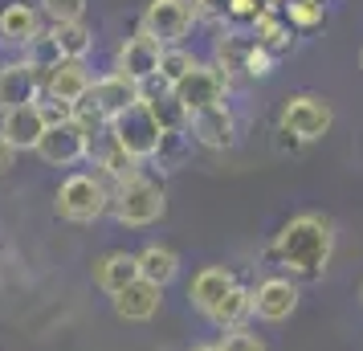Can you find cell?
<instances>
[{"instance_id": "cell-2", "label": "cell", "mask_w": 363, "mask_h": 351, "mask_svg": "<svg viewBox=\"0 0 363 351\" xmlns=\"http://www.w3.org/2000/svg\"><path fill=\"white\" fill-rule=\"evenodd\" d=\"M111 213H115V221L123 229H147V225H155L167 213V196L155 180L131 176V180L115 184V192H111Z\"/></svg>"}, {"instance_id": "cell-28", "label": "cell", "mask_w": 363, "mask_h": 351, "mask_svg": "<svg viewBox=\"0 0 363 351\" xmlns=\"http://www.w3.org/2000/svg\"><path fill=\"white\" fill-rule=\"evenodd\" d=\"M220 343H225V351H265V339L245 331V327H241V331H225Z\"/></svg>"}, {"instance_id": "cell-16", "label": "cell", "mask_w": 363, "mask_h": 351, "mask_svg": "<svg viewBox=\"0 0 363 351\" xmlns=\"http://www.w3.org/2000/svg\"><path fill=\"white\" fill-rule=\"evenodd\" d=\"M90 278L99 286L102 294H123L131 282H139V253H127V250H111L94 257V269H90Z\"/></svg>"}, {"instance_id": "cell-18", "label": "cell", "mask_w": 363, "mask_h": 351, "mask_svg": "<svg viewBox=\"0 0 363 351\" xmlns=\"http://www.w3.org/2000/svg\"><path fill=\"white\" fill-rule=\"evenodd\" d=\"M111 306H115V315L123 318V323H151V318L160 315V306H164V290L139 278V282H131L123 294H115Z\"/></svg>"}, {"instance_id": "cell-26", "label": "cell", "mask_w": 363, "mask_h": 351, "mask_svg": "<svg viewBox=\"0 0 363 351\" xmlns=\"http://www.w3.org/2000/svg\"><path fill=\"white\" fill-rule=\"evenodd\" d=\"M41 17H50V25H69V21H82L86 0H37Z\"/></svg>"}, {"instance_id": "cell-24", "label": "cell", "mask_w": 363, "mask_h": 351, "mask_svg": "<svg viewBox=\"0 0 363 351\" xmlns=\"http://www.w3.org/2000/svg\"><path fill=\"white\" fill-rule=\"evenodd\" d=\"M196 66H200V62H196V57H192L188 50H184V45H176V50H164V66H160V82H164L167 90H172V86H176V82H184V78H188V74H192Z\"/></svg>"}, {"instance_id": "cell-9", "label": "cell", "mask_w": 363, "mask_h": 351, "mask_svg": "<svg viewBox=\"0 0 363 351\" xmlns=\"http://www.w3.org/2000/svg\"><path fill=\"white\" fill-rule=\"evenodd\" d=\"M225 90H229V78L216 66H196L184 82L172 86V94L180 99V106L188 115H200V111H208V106H220Z\"/></svg>"}, {"instance_id": "cell-25", "label": "cell", "mask_w": 363, "mask_h": 351, "mask_svg": "<svg viewBox=\"0 0 363 351\" xmlns=\"http://www.w3.org/2000/svg\"><path fill=\"white\" fill-rule=\"evenodd\" d=\"M253 41L265 45L269 53H278L286 41H290V25H281L278 13H262V17L253 21Z\"/></svg>"}, {"instance_id": "cell-30", "label": "cell", "mask_w": 363, "mask_h": 351, "mask_svg": "<svg viewBox=\"0 0 363 351\" xmlns=\"http://www.w3.org/2000/svg\"><path fill=\"white\" fill-rule=\"evenodd\" d=\"M37 106H41V115H45V123H50V127H57V123H69V118H74V106H66V102H57V99H41Z\"/></svg>"}, {"instance_id": "cell-8", "label": "cell", "mask_w": 363, "mask_h": 351, "mask_svg": "<svg viewBox=\"0 0 363 351\" xmlns=\"http://www.w3.org/2000/svg\"><path fill=\"white\" fill-rule=\"evenodd\" d=\"M160 66H164V45L147 33H135L127 37L115 53V69L123 78H131V82L147 86L151 78H160Z\"/></svg>"}, {"instance_id": "cell-10", "label": "cell", "mask_w": 363, "mask_h": 351, "mask_svg": "<svg viewBox=\"0 0 363 351\" xmlns=\"http://www.w3.org/2000/svg\"><path fill=\"white\" fill-rule=\"evenodd\" d=\"M143 99V86L131 82V78H123L118 69H111V74H102V78H94V86H90V106L99 111L106 123H115L118 115H127L135 102Z\"/></svg>"}, {"instance_id": "cell-31", "label": "cell", "mask_w": 363, "mask_h": 351, "mask_svg": "<svg viewBox=\"0 0 363 351\" xmlns=\"http://www.w3.org/2000/svg\"><path fill=\"white\" fill-rule=\"evenodd\" d=\"M196 17H213V21H229V9L233 0H192Z\"/></svg>"}, {"instance_id": "cell-17", "label": "cell", "mask_w": 363, "mask_h": 351, "mask_svg": "<svg viewBox=\"0 0 363 351\" xmlns=\"http://www.w3.org/2000/svg\"><path fill=\"white\" fill-rule=\"evenodd\" d=\"M233 290H237L233 269H225V266H204V269H196V278H192V286H188V302H192L200 315L208 318L216 306H220V302L229 299Z\"/></svg>"}, {"instance_id": "cell-20", "label": "cell", "mask_w": 363, "mask_h": 351, "mask_svg": "<svg viewBox=\"0 0 363 351\" xmlns=\"http://www.w3.org/2000/svg\"><path fill=\"white\" fill-rule=\"evenodd\" d=\"M37 33H41V9L37 4H4L0 9V41L25 50Z\"/></svg>"}, {"instance_id": "cell-19", "label": "cell", "mask_w": 363, "mask_h": 351, "mask_svg": "<svg viewBox=\"0 0 363 351\" xmlns=\"http://www.w3.org/2000/svg\"><path fill=\"white\" fill-rule=\"evenodd\" d=\"M139 278L151 286H172L180 278V253L172 250V245H160V241H151L139 250Z\"/></svg>"}, {"instance_id": "cell-23", "label": "cell", "mask_w": 363, "mask_h": 351, "mask_svg": "<svg viewBox=\"0 0 363 351\" xmlns=\"http://www.w3.org/2000/svg\"><path fill=\"white\" fill-rule=\"evenodd\" d=\"M21 53H25V62H29L37 74H50V69H57L66 62V53H62V45H57V37H53L50 29H41Z\"/></svg>"}, {"instance_id": "cell-35", "label": "cell", "mask_w": 363, "mask_h": 351, "mask_svg": "<svg viewBox=\"0 0 363 351\" xmlns=\"http://www.w3.org/2000/svg\"><path fill=\"white\" fill-rule=\"evenodd\" d=\"M359 62H363V53H359Z\"/></svg>"}, {"instance_id": "cell-5", "label": "cell", "mask_w": 363, "mask_h": 351, "mask_svg": "<svg viewBox=\"0 0 363 351\" xmlns=\"http://www.w3.org/2000/svg\"><path fill=\"white\" fill-rule=\"evenodd\" d=\"M335 127V106L318 94H294L281 106V135H294V143H314Z\"/></svg>"}, {"instance_id": "cell-29", "label": "cell", "mask_w": 363, "mask_h": 351, "mask_svg": "<svg viewBox=\"0 0 363 351\" xmlns=\"http://www.w3.org/2000/svg\"><path fill=\"white\" fill-rule=\"evenodd\" d=\"M269 69H274V53L253 41V50H249V57H245V74H249V78H265Z\"/></svg>"}, {"instance_id": "cell-22", "label": "cell", "mask_w": 363, "mask_h": 351, "mask_svg": "<svg viewBox=\"0 0 363 351\" xmlns=\"http://www.w3.org/2000/svg\"><path fill=\"white\" fill-rule=\"evenodd\" d=\"M50 33L57 37V45L66 57L74 62H86V53L94 50V29L86 21H69V25H50Z\"/></svg>"}, {"instance_id": "cell-6", "label": "cell", "mask_w": 363, "mask_h": 351, "mask_svg": "<svg viewBox=\"0 0 363 351\" xmlns=\"http://www.w3.org/2000/svg\"><path fill=\"white\" fill-rule=\"evenodd\" d=\"M192 21H196L192 0H151L147 9H143V17H139V33L155 37L164 50H176L188 37Z\"/></svg>"}, {"instance_id": "cell-33", "label": "cell", "mask_w": 363, "mask_h": 351, "mask_svg": "<svg viewBox=\"0 0 363 351\" xmlns=\"http://www.w3.org/2000/svg\"><path fill=\"white\" fill-rule=\"evenodd\" d=\"M192 351H225V343H196Z\"/></svg>"}, {"instance_id": "cell-4", "label": "cell", "mask_w": 363, "mask_h": 351, "mask_svg": "<svg viewBox=\"0 0 363 351\" xmlns=\"http://www.w3.org/2000/svg\"><path fill=\"white\" fill-rule=\"evenodd\" d=\"M111 135H115V143L127 151V155H135V160L143 164V160H155V155H160L167 131L160 127V118H155V111H151V102L139 99L127 115H118L115 123H111Z\"/></svg>"}, {"instance_id": "cell-21", "label": "cell", "mask_w": 363, "mask_h": 351, "mask_svg": "<svg viewBox=\"0 0 363 351\" xmlns=\"http://www.w3.org/2000/svg\"><path fill=\"white\" fill-rule=\"evenodd\" d=\"M249 318H253V290H245V286L237 282V290H233L229 299L208 315V323L220 327V331H241Z\"/></svg>"}, {"instance_id": "cell-27", "label": "cell", "mask_w": 363, "mask_h": 351, "mask_svg": "<svg viewBox=\"0 0 363 351\" xmlns=\"http://www.w3.org/2000/svg\"><path fill=\"white\" fill-rule=\"evenodd\" d=\"M281 9H286V21L298 25V29H311V25L323 21V4H318V0H290V4H281Z\"/></svg>"}, {"instance_id": "cell-12", "label": "cell", "mask_w": 363, "mask_h": 351, "mask_svg": "<svg viewBox=\"0 0 363 351\" xmlns=\"http://www.w3.org/2000/svg\"><path fill=\"white\" fill-rule=\"evenodd\" d=\"M90 86H94L90 66H86V62L66 57L57 69H50V74H45V99H57V102H66V106H74V111H78V106L90 99Z\"/></svg>"}, {"instance_id": "cell-11", "label": "cell", "mask_w": 363, "mask_h": 351, "mask_svg": "<svg viewBox=\"0 0 363 351\" xmlns=\"http://www.w3.org/2000/svg\"><path fill=\"white\" fill-rule=\"evenodd\" d=\"M41 90H45V74H37L25 57L0 66V115L29 106V102H41Z\"/></svg>"}, {"instance_id": "cell-34", "label": "cell", "mask_w": 363, "mask_h": 351, "mask_svg": "<svg viewBox=\"0 0 363 351\" xmlns=\"http://www.w3.org/2000/svg\"><path fill=\"white\" fill-rule=\"evenodd\" d=\"M359 302H363V278H359Z\"/></svg>"}, {"instance_id": "cell-13", "label": "cell", "mask_w": 363, "mask_h": 351, "mask_svg": "<svg viewBox=\"0 0 363 351\" xmlns=\"http://www.w3.org/2000/svg\"><path fill=\"white\" fill-rule=\"evenodd\" d=\"M298 311V286L290 278H262L253 290V315L262 323H286Z\"/></svg>"}, {"instance_id": "cell-1", "label": "cell", "mask_w": 363, "mask_h": 351, "mask_svg": "<svg viewBox=\"0 0 363 351\" xmlns=\"http://www.w3.org/2000/svg\"><path fill=\"white\" fill-rule=\"evenodd\" d=\"M330 253H335V225L323 213H298L274 237L278 266L298 282H318L330 266Z\"/></svg>"}, {"instance_id": "cell-7", "label": "cell", "mask_w": 363, "mask_h": 351, "mask_svg": "<svg viewBox=\"0 0 363 351\" xmlns=\"http://www.w3.org/2000/svg\"><path fill=\"white\" fill-rule=\"evenodd\" d=\"M37 155L45 160L50 167H74L90 160V131H86L82 123H57L50 131L41 135V143H37Z\"/></svg>"}, {"instance_id": "cell-14", "label": "cell", "mask_w": 363, "mask_h": 351, "mask_svg": "<svg viewBox=\"0 0 363 351\" xmlns=\"http://www.w3.org/2000/svg\"><path fill=\"white\" fill-rule=\"evenodd\" d=\"M188 135L196 139L200 147L225 151V147H233V143H237V118H233V111L220 102V106H208V111L192 115V123H188Z\"/></svg>"}, {"instance_id": "cell-32", "label": "cell", "mask_w": 363, "mask_h": 351, "mask_svg": "<svg viewBox=\"0 0 363 351\" xmlns=\"http://www.w3.org/2000/svg\"><path fill=\"white\" fill-rule=\"evenodd\" d=\"M13 164H17V147L0 139V176H4V172H13Z\"/></svg>"}, {"instance_id": "cell-3", "label": "cell", "mask_w": 363, "mask_h": 351, "mask_svg": "<svg viewBox=\"0 0 363 351\" xmlns=\"http://www.w3.org/2000/svg\"><path fill=\"white\" fill-rule=\"evenodd\" d=\"M53 208L62 221H74V225H94V221L111 208V192L99 176L90 172H69L66 180L57 184V196H53Z\"/></svg>"}, {"instance_id": "cell-15", "label": "cell", "mask_w": 363, "mask_h": 351, "mask_svg": "<svg viewBox=\"0 0 363 351\" xmlns=\"http://www.w3.org/2000/svg\"><path fill=\"white\" fill-rule=\"evenodd\" d=\"M45 131H50V123H45V115H41L37 102L17 106V111H9V115H0V139L13 143L17 151H37V143H41V135Z\"/></svg>"}]
</instances>
